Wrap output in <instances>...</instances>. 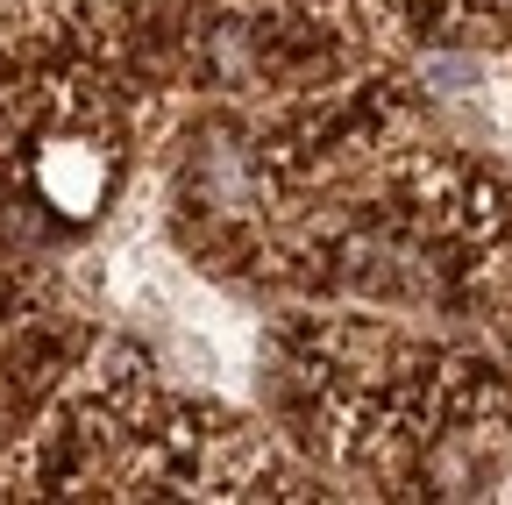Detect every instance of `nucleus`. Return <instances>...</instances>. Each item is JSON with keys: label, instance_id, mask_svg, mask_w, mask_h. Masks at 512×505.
I'll return each instance as SVG.
<instances>
[]
</instances>
